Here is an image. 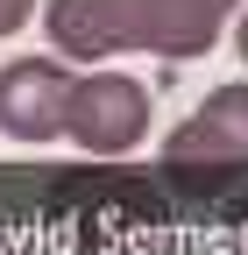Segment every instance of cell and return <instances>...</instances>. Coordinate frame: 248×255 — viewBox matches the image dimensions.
<instances>
[{"label":"cell","instance_id":"6da1fadb","mask_svg":"<svg viewBox=\"0 0 248 255\" xmlns=\"http://www.w3.org/2000/svg\"><path fill=\"white\" fill-rule=\"evenodd\" d=\"M241 0H50V43L57 57H121V50H149V57H206L220 43V28L234 21Z\"/></svg>","mask_w":248,"mask_h":255},{"label":"cell","instance_id":"7a4b0ae2","mask_svg":"<svg viewBox=\"0 0 248 255\" xmlns=\"http://www.w3.org/2000/svg\"><path fill=\"white\" fill-rule=\"evenodd\" d=\"M163 170L184 177V184H227V177H248V78L206 92V107L163 142Z\"/></svg>","mask_w":248,"mask_h":255},{"label":"cell","instance_id":"3957f363","mask_svg":"<svg viewBox=\"0 0 248 255\" xmlns=\"http://www.w3.org/2000/svg\"><path fill=\"white\" fill-rule=\"evenodd\" d=\"M64 135L85 156H128L149 135V92L128 71H85L71 78V100H64Z\"/></svg>","mask_w":248,"mask_h":255},{"label":"cell","instance_id":"277c9868","mask_svg":"<svg viewBox=\"0 0 248 255\" xmlns=\"http://www.w3.org/2000/svg\"><path fill=\"white\" fill-rule=\"evenodd\" d=\"M64 100H71V71L57 57H14L0 71V135L7 142L64 135Z\"/></svg>","mask_w":248,"mask_h":255},{"label":"cell","instance_id":"5b68a950","mask_svg":"<svg viewBox=\"0 0 248 255\" xmlns=\"http://www.w3.org/2000/svg\"><path fill=\"white\" fill-rule=\"evenodd\" d=\"M28 14H36V0H0V36H14Z\"/></svg>","mask_w":248,"mask_h":255},{"label":"cell","instance_id":"8992f818","mask_svg":"<svg viewBox=\"0 0 248 255\" xmlns=\"http://www.w3.org/2000/svg\"><path fill=\"white\" fill-rule=\"evenodd\" d=\"M234 43H241V64H248V7H241V21H234Z\"/></svg>","mask_w":248,"mask_h":255}]
</instances>
